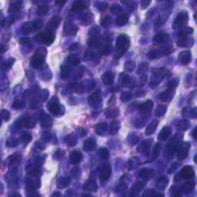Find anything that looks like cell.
Instances as JSON below:
<instances>
[{
    "label": "cell",
    "mask_w": 197,
    "mask_h": 197,
    "mask_svg": "<svg viewBox=\"0 0 197 197\" xmlns=\"http://www.w3.org/2000/svg\"><path fill=\"white\" fill-rule=\"evenodd\" d=\"M111 174V168L109 166H105L101 171V174H100V179L102 181H106L109 178Z\"/></svg>",
    "instance_id": "obj_5"
},
{
    "label": "cell",
    "mask_w": 197,
    "mask_h": 197,
    "mask_svg": "<svg viewBox=\"0 0 197 197\" xmlns=\"http://www.w3.org/2000/svg\"><path fill=\"white\" fill-rule=\"evenodd\" d=\"M49 109L52 113L56 114L59 111V105L57 103H56V102H52V103L49 104Z\"/></svg>",
    "instance_id": "obj_7"
},
{
    "label": "cell",
    "mask_w": 197,
    "mask_h": 197,
    "mask_svg": "<svg viewBox=\"0 0 197 197\" xmlns=\"http://www.w3.org/2000/svg\"><path fill=\"white\" fill-rule=\"evenodd\" d=\"M185 15H186V13H180L179 15L177 18H176V21L174 22V26H182L184 22H185V19H187V16L185 17Z\"/></svg>",
    "instance_id": "obj_6"
},
{
    "label": "cell",
    "mask_w": 197,
    "mask_h": 197,
    "mask_svg": "<svg viewBox=\"0 0 197 197\" xmlns=\"http://www.w3.org/2000/svg\"><path fill=\"white\" fill-rule=\"evenodd\" d=\"M179 176H182L183 178H185V179H192L194 177L195 172L192 166H186L183 167V169H181L180 172H179Z\"/></svg>",
    "instance_id": "obj_1"
},
{
    "label": "cell",
    "mask_w": 197,
    "mask_h": 197,
    "mask_svg": "<svg viewBox=\"0 0 197 197\" xmlns=\"http://www.w3.org/2000/svg\"><path fill=\"white\" fill-rule=\"evenodd\" d=\"M1 51H2V53H3L4 52V51H5V47H4V46H3L2 45V46H1Z\"/></svg>",
    "instance_id": "obj_12"
},
{
    "label": "cell",
    "mask_w": 197,
    "mask_h": 197,
    "mask_svg": "<svg viewBox=\"0 0 197 197\" xmlns=\"http://www.w3.org/2000/svg\"><path fill=\"white\" fill-rule=\"evenodd\" d=\"M170 134H171V128L168 127V126L164 127L160 132L158 139L160 140H166L170 136Z\"/></svg>",
    "instance_id": "obj_4"
},
{
    "label": "cell",
    "mask_w": 197,
    "mask_h": 197,
    "mask_svg": "<svg viewBox=\"0 0 197 197\" xmlns=\"http://www.w3.org/2000/svg\"><path fill=\"white\" fill-rule=\"evenodd\" d=\"M48 9L49 8L47 7L46 5H44V6H40L38 9V14L42 16V15H45L48 11Z\"/></svg>",
    "instance_id": "obj_10"
},
{
    "label": "cell",
    "mask_w": 197,
    "mask_h": 197,
    "mask_svg": "<svg viewBox=\"0 0 197 197\" xmlns=\"http://www.w3.org/2000/svg\"><path fill=\"white\" fill-rule=\"evenodd\" d=\"M42 41L46 43L47 45H51L52 42H54V40H55V35L54 33L52 32V31H48L46 33H43L42 34Z\"/></svg>",
    "instance_id": "obj_3"
},
{
    "label": "cell",
    "mask_w": 197,
    "mask_h": 197,
    "mask_svg": "<svg viewBox=\"0 0 197 197\" xmlns=\"http://www.w3.org/2000/svg\"><path fill=\"white\" fill-rule=\"evenodd\" d=\"M146 172H144L143 170H141L140 171V176H142V177H145L146 179H149V175H150L151 172L153 171L152 169H144Z\"/></svg>",
    "instance_id": "obj_9"
},
{
    "label": "cell",
    "mask_w": 197,
    "mask_h": 197,
    "mask_svg": "<svg viewBox=\"0 0 197 197\" xmlns=\"http://www.w3.org/2000/svg\"><path fill=\"white\" fill-rule=\"evenodd\" d=\"M160 146H161V145H160V143H157L155 146V148H154V149H153V156H154V159H156L158 155H159Z\"/></svg>",
    "instance_id": "obj_11"
},
{
    "label": "cell",
    "mask_w": 197,
    "mask_h": 197,
    "mask_svg": "<svg viewBox=\"0 0 197 197\" xmlns=\"http://www.w3.org/2000/svg\"><path fill=\"white\" fill-rule=\"evenodd\" d=\"M190 144L189 142H186L182 146L179 148V151L178 153V160H183L184 158L187 156L188 153H189V149H190Z\"/></svg>",
    "instance_id": "obj_2"
},
{
    "label": "cell",
    "mask_w": 197,
    "mask_h": 197,
    "mask_svg": "<svg viewBox=\"0 0 197 197\" xmlns=\"http://www.w3.org/2000/svg\"><path fill=\"white\" fill-rule=\"evenodd\" d=\"M168 39V37H166V35H164L162 33H160V34H157L155 35L154 39H153V41L157 42H166V40Z\"/></svg>",
    "instance_id": "obj_8"
}]
</instances>
